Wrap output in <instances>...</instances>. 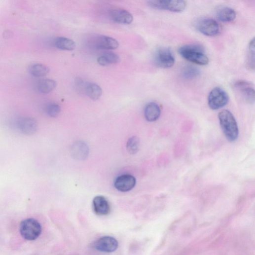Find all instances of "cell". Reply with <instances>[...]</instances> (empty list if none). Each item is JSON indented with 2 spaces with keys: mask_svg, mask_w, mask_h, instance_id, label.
Segmentation results:
<instances>
[{
  "mask_svg": "<svg viewBox=\"0 0 255 255\" xmlns=\"http://www.w3.org/2000/svg\"><path fill=\"white\" fill-rule=\"evenodd\" d=\"M93 207L94 213L98 216L108 215L111 211L110 204L108 200L103 196H97L93 200Z\"/></svg>",
  "mask_w": 255,
  "mask_h": 255,
  "instance_id": "cell-13",
  "label": "cell"
},
{
  "mask_svg": "<svg viewBox=\"0 0 255 255\" xmlns=\"http://www.w3.org/2000/svg\"><path fill=\"white\" fill-rule=\"evenodd\" d=\"M161 110L159 106L155 103L148 104L145 107L144 115L148 122H154L160 117Z\"/></svg>",
  "mask_w": 255,
  "mask_h": 255,
  "instance_id": "cell-16",
  "label": "cell"
},
{
  "mask_svg": "<svg viewBox=\"0 0 255 255\" xmlns=\"http://www.w3.org/2000/svg\"><path fill=\"white\" fill-rule=\"evenodd\" d=\"M20 231L25 239L29 241L35 240L41 233V226L36 219H28L21 222Z\"/></svg>",
  "mask_w": 255,
  "mask_h": 255,
  "instance_id": "cell-3",
  "label": "cell"
},
{
  "mask_svg": "<svg viewBox=\"0 0 255 255\" xmlns=\"http://www.w3.org/2000/svg\"><path fill=\"white\" fill-rule=\"evenodd\" d=\"M72 157L76 161H84L88 157L89 148L87 144L81 141L74 142L71 148Z\"/></svg>",
  "mask_w": 255,
  "mask_h": 255,
  "instance_id": "cell-10",
  "label": "cell"
},
{
  "mask_svg": "<svg viewBox=\"0 0 255 255\" xmlns=\"http://www.w3.org/2000/svg\"><path fill=\"white\" fill-rule=\"evenodd\" d=\"M61 111L60 106L55 103L48 104L45 108L46 114L50 117H57L60 113Z\"/></svg>",
  "mask_w": 255,
  "mask_h": 255,
  "instance_id": "cell-26",
  "label": "cell"
},
{
  "mask_svg": "<svg viewBox=\"0 0 255 255\" xmlns=\"http://www.w3.org/2000/svg\"><path fill=\"white\" fill-rule=\"evenodd\" d=\"M55 45L58 48L64 50H73L76 47V43L73 40L65 37H57Z\"/></svg>",
  "mask_w": 255,
  "mask_h": 255,
  "instance_id": "cell-19",
  "label": "cell"
},
{
  "mask_svg": "<svg viewBox=\"0 0 255 255\" xmlns=\"http://www.w3.org/2000/svg\"><path fill=\"white\" fill-rule=\"evenodd\" d=\"M246 67L250 71L255 70V38H253L249 43L246 59Z\"/></svg>",
  "mask_w": 255,
  "mask_h": 255,
  "instance_id": "cell-20",
  "label": "cell"
},
{
  "mask_svg": "<svg viewBox=\"0 0 255 255\" xmlns=\"http://www.w3.org/2000/svg\"><path fill=\"white\" fill-rule=\"evenodd\" d=\"M220 125L226 139L230 142L235 141L238 137L239 130L236 120L231 112L227 110L219 114Z\"/></svg>",
  "mask_w": 255,
  "mask_h": 255,
  "instance_id": "cell-2",
  "label": "cell"
},
{
  "mask_svg": "<svg viewBox=\"0 0 255 255\" xmlns=\"http://www.w3.org/2000/svg\"><path fill=\"white\" fill-rule=\"evenodd\" d=\"M86 94L93 100L99 99L103 94V89L95 83H90L85 88Z\"/></svg>",
  "mask_w": 255,
  "mask_h": 255,
  "instance_id": "cell-22",
  "label": "cell"
},
{
  "mask_svg": "<svg viewBox=\"0 0 255 255\" xmlns=\"http://www.w3.org/2000/svg\"><path fill=\"white\" fill-rule=\"evenodd\" d=\"M148 5L157 10H169L174 12H181L183 11L186 7V3L184 1H176V0H158V1H149Z\"/></svg>",
  "mask_w": 255,
  "mask_h": 255,
  "instance_id": "cell-4",
  "label": "cell"
},
{
  "mask_svg": "<svg viewBox=\"0 0 255 255\" xmlns=\"http://www.w3.org/2000/svg\"><path fill=\"white\" fill-rule=\"evenodd\" d=\"M110 18L114 22L129 25L132 23L133 17L132 15L128 11L118 9L113 10L111 11Z\"/></svg>",
  "mask_w": 255,
  "mask_h": 255,
  "instance_id": "cell-15",
  "label": "cell"
},
{
  "mask_svg": "<svg viewBox=\"0 0 255 255\" xmlns=\"http://www.w3.org/2000/svg\"><path fill=\"white\" fill-rule=\"evenodd\" d=\"M94 247L100 252L111 253L117 249L118 242L113 237L104 236L99 238L94 243Z\"/></svg>",
  "mask_w": 255,
  "mask_h": 255,
  "instance_id": "cell-9",
  "label": "cell"
},
{
  "mask_svg": "<svg viewBox=\"0 0 255 255\" xmlns=\"http://www.w3.org/2000/svg\"><path fill=\"white\" fill-rule=\"evenodd\" d=\"M179 53L182 58L192 63L206 66L209 63V59L205 53V49L200 44L184 45L179 48Z\"/></svg>",
  "mask_w": 255,
  "mask_h": 255,
  "instance_id": "cell-1",
  "label": "cell"
},
{
  "mask_svg": "<svg viewBox=\"0 0 255 255\" xmlns=\"http://www.w3.org/2000/svg\"><path fill=\"white\" fill-rule=\"evenodd\" d=\"M120 61V57L117 54L108 52L99 57L97 60L98 63L101 66H108L110 64H116Z\"/></svg>",
  "mask_w": 255,
  "mask_h": 255,
  "instance_id": "cell-18",
  "label": "cell"
},
{
  "mask_svg": "<svg viewBox=\"0 0 255 255\" xmlns=\"http://www.w3.org/2000/svg\"><path fill=\"white\" fill-rule=\"evenodd\" d=\"M140 142L138 137L133 136L129 139L127 143V149L130 154L135 155L139 151Z\"/></svg>",
  "mask_w": 255,
  "mask_h": 255,
  "instance_id": "cell-23",
  "label": "cell"
},
{
  "mask_svg": "<svg viewBox=\"0 0 255 255\" xmlns=\"http://www.w3.org/2000/svg\"><path fill=\"white\" fill-rule=\"evenodd\" d=\"M48 67L42 64H36L30 69V73L35 77H40L46 75L49 73Z\"/></svg>",
  "mask_w": 255,
  "mask_h": 255,
  "instance_id": "cell-24",
  "label": "cell"
},
{
  "mask_svg": "<svg viewBox=\"0 0 255 255\" xmlns=\"http://www.w3.org/2000/svg\"><path fill=\"white\" fill-rule=\"evenodd\" d=\"M228 101V94L220 87H215L209 94L208 104L212 110H216L224 107Z\"/></svg>",
  "mask_w": 255,
  "mask_h": 255,
  "instance_id": "cell-5",
  "label": "cell"
},
{
  "mask_svg": "<svg viewBox=\"0 0 255 255\" xmlns=\"http://www.w3.org/2000/svg\"><path fill=\"white\" fill-rule=\"evenodd\" d=\"M216 16L219 20L222 22H230L233 21L236 17V13L232 8L222 7L216 12Z\"/></svg>",
  "mask_w": 255,
  "mask_h": 255,
  "instance_id": "cell-17",
  "label": "cell"
},
{
  "mask_svg": "<svg viewBox=\"0 0 255 255\" xmlns=\"http://www.w3.org/2000/svg\"><path fill=\"white\" fill-rule=\"evenodd\" d=\"M197 30L204 35L213 36L218 35L220 31L219 23L211 18H202L196 24Z\"/></svg>",
  "mask_w": 255,
  "mask_h": 255,
  "instance_id": "cell-7",
  "label": "cell"
},
{
  "mask_svg": "<svg viewBox=\"0 0 255 255\" xmlns=\"http://www.w3.org/2000/svg\"><path fill=\"white\" fill-rule=\"evenodd\" d=\"M95 46L99 49L113 50L118 48L119 43L116 39L112 37L101 36L96 38Z\"/></svg>",
  "mask_w": 255,
  "mask_h": 255,
  "instance_id": "cell-14",
  "label": "cell"
},
{
  "mask_svg": "<svg viewBox=\"0 0 255 255\" xmlns=\"http://www.w3.org/2000/svg\"><path fill=\"white\" fill-rule=\"evenodd\" d=\"M154 61L158 67L168 69L174 65L175 59L170 48L161 47L156 50L154 56Z\"/></svg>",
  "mask_w": 255,
  "mask_h": 255,
  "instance_id": "cell-6",
  "label": "cell"
},
{
  "mask_svg": "<svg viewBox=\"0 0 255 255\" xmlns=\"http://www.w3.org/2000/svg\"><path fill=\"white\" fill-rule=\"evenodd\" d=\"M55 80L51 79H44L40 80L38 84L39 91L44 94L53 91L57 86Z\"/></svg>",
  "mask_w": 255,
  "mask_h": 255,
  "instance_id": "cell-21",
  "label": "cell"
},
{
  "mask_svg": "<svg viewBox=\"0 0 255 255\" xmlns=\"http://www.w3.org/2000/svg\"><path fill=\"white\" fill-rule=\"evenodd\" d=\"M16 127L23 134L30 135L36 132L38 125L36 120L32 118L22 117L17 120Z\"/></svg>",
  "mask_w": 255,
  "mask_h": 255,
  "instance_id": "cell-11",
  "label": "cell"
},
{
  "mask_svg": "<svg viewBox=\"0 0 255 255\" xmlns=\"http://www.w3.org/2000/svg\"><path fill=\"white\" fill-rule=\"evenodd\" d=\"M136 184L135 178L131 175L127 174L118 177L115 181L114 186L118 190L126 192L134 188Z\"/></svg>",
  "mask_w": 255,
  "mask_h": 255,
  "instance_id": "cell-12",
  "label": "cell"
},
{
  "mask_svg": "<svg viewBox=\"0 0 255 255\" xmlns=\"http://www.w3.org/2000/svg\"><path fill=\"white\" fill-rule=\"evenodd\" d=\"M183 77L186 79H194L200 75L199 70L196 67L188 66L184 68L182 72Z\"/></svg>",
  "mask_w": 255,
  "mask_h": 255,
  "instance_id": "cell-25",
  "label": "cell"
},
{
  "mask_svg": "<svg viewBox=\"0 0 255 255\" xmlns=\"http://www.w3.org/2000/svg\"><path fill=\"white\" fill-rule=\"evenodd\" d=\"M233 88L236 93L247 103H254L255 90L251 83L244 80H239L234 83Z\"/></svg>",
  "mask_w": 255,
  "mask_h": 255,
  "instance_id": "cell-8",
  "label": "cell"
}]
</instances>
